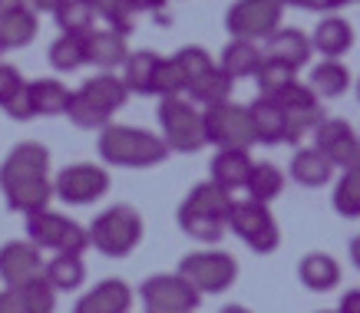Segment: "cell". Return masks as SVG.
I'll return each instance as SVG.
<instances>
[{"mask_svg":"<svg viewBox=\"0 0 360 313\" xmlns=\"http://www.w3.org/2000/svg\"><path fill=\"white\" fill-rule=\"evenodd\" d=\"M231 192L219 188L215 182L195 185L186 194V201L179 205V227L188 238L202 241V244H215L229 227V211H231Z\"/></svg>","mask_w":360,"mask_h":313,"instance_id":"1","label":"cell"},{"mask_svg":"<svg viewBox=\"0 0 360 313\" xmlns=\"http://www.w3.org/2000/svg\"><path fill=\"white\" fill-rule=\"evenodd\" d=\"M99 155L120 168H153L169 159L162 135H153L132 126H103L99 132Z\"/></svg>","mask_w":360,"mask_h":313,"instance_id":"2","label":"cell"},{"mask_svg":"<svg viewBox=\"0 0 360 313\" xmlns=\"http://www.w3.org/2000/svg\"><path fill=\"white\" fill-rule=\"evenodd\" d=\"M159 126H162V142L169 152H198L205 149V119L188 99L162 96L159 99Z\"/></svg>","mask_w":360,"mask_h":313,"instance_id":"3","label":"cell"},{"mask_svg":"<svg viewBox=\"0 0 360 313\" xmlns=\"http://www.w3.org/2000/svg\"><path fill=\"white\" fill-rule=\"evenodd\" d=\"M89 231V244L106 254V258H126L139 248L142 241V218L132 211L129 205H116L110 211L93 218Z\"/></svg>","mask_w":360,"mask_h":313,"instance_id":"4","label":"cell"},{"mask_svg":"<svg viewBox=\"0 0 360 313\" xmlns=\"http://www.w3.org/2000/svg\"><path fill=\"white\" fill-rule=\"evenodd\" d=\"M27 238L30 244H37L40 251H53V254H83L89 248V231L83 225H77L73 218L56 215L50 208L27 215Z\"/></svg>","mask_w":360,"mask_h":313,"instance_id":"5","label":"cell"},{"mask_svg":"<svg viewBox=\"0 0 360 313\" xmlns=\"http://www.w3.org/2000/svg\"><path fill=\"white\" fill-rule=\"evenodd\" d=\"M229 227L238 234L245 244H248L255 254H271L278 248V221L271 218L268 205L255 201V198H245V201H231L229 211Z\"/></svg>","mask_w":360,"mask_h":313,"instance_id":"6","label":"cell"},{"mask_svg":"<svg viewBox=\"0 0 360 313\" xmlns=\"http://www.w3.org/2000/svg\"><path fill=\"white\" fill-rule=\"evenodd\" d=\"M202 119H205L208 145L241 149V152H248L255 145V129H251L248 106H235L229 99V102H219V106H208L202 112Z\"/></svg>","mask_w":360,"mask_h":313,"instance_id":"7","label":"cell"},{"mask_svg":"<svg viewBox=\"0 0 360 313\" xmlns=\"http://www.w3.org/2000/svg\"><path fill=\"white\" fill-rule=\"evenodd\" d=\"M175 274H182L198 293H221L235 284L238 264L225 251H195V254L182 258Z\"/></svg>","mask_w":360,"mask_h":313,"instance_id":"8","label":"cell"},{"mask_svg":"<svg viewBox=\"0 0 360 313\" xmlns=\"http://www.w3.org/2000/svg\"><path fill=\"white\" fill-rule=\"evenodd\" d=\"M146 313H195L202 293L182 274H159L139 287Z\"/></svg>","mask_w":360,"mask_h":313,"instance_id":"9","label":"cell"},{"mask_svg":"<svg viewBox=\"0 0 360 313\" xmlns=\"http://www.w3.org/2000/svg\"><path fill=\"white\" fill-rule=\"evenodd\" d=\"M281 13L284 7L278 0H238L231 4L229 17V33L235 40H268L278 27H281Z\"/></svg>","mask_w":360,"mask_h":313,"instance_id":"10","label":"cell"},{"mask_svg":"<svg viewBox=\"0 0 360 313\" xmlns=\"http://www.w3.org/2000/svg\"><path fill=\"white\" fill-rule=\"evenodd\" d=\"M106 188H110L106 168L89 162L66 165L63 172H56L53 178V194L66 205H93V201H99L106 194Z\"/></svg>","mask_w":360,"mask_h":313,"instance_id":"11","label":"cell"},{"mask_svg":"<svg viewBox=\"0 0 360 313\" xmlns=\"http://www.w3.org/2000/svg\"><path fill=\"white\" fill-rule=\"evenodd\" d=\"M274 102L284 109V142H301L307 132H314L321 116V99L311 93V86L295 83L288 86L281 96H274Z\"/></svg>","mask_w":360,"mask_h":313,"instance_id":"12","label":"cell"},{"mask_svg":"<svg viewBox=\"0 0 360 313\" xmlns=\"http://www.w3.org/2000/svg\"><path fill=\"white\" fill-rule=\"evenodd\" d=\"M311 135H314V149L324 152L328 162L340 172L360 162V139L344 119H321Z\"/></svg>","mask_w":360,"mask_h":313,"instance_id":"13","label":"cell"},{"mask_svg":"<svg viewBox=\"0 0 360 313\" xmlns=\"http://www.w3.org/2000/svg\"><path fill=\"white\" fill-rule=\"evenodd\" d=\"M50 175V152L40 142H20L17 149H11V155L0 165V188H11L17 182L27 178H44Z\"/></svg>","mask_w":360,"mask_h":313,"instance_id":"14","label":"cell"},{"mask_svg":"<svg viewBox=\"0 0 360 313\" xmlns=\"http://www.w3.org/2000/svg\"><path fill=\"white\" fill-rule=\"evenodd\" d=\"M44 274V258L40 248L30 241H11L0 248V281L7 287H20Z\"/></svg>","mask_w":360,"mask_h":313,"instance_id":"15","label":"cell"},{"mask_svg":"<svg viewBox=\"0 0 360 313\" xmlns=\"http://www.w3.org/2000/svg\"><path fill=\"white\" fill-rule=\"evenodd\" d=\"M126 56H129L126 36L116 33L112 27H106V30H96V27H93V30L83 36V63L99 66V69L112 73L116 66L126 63Z\"/></svg>","mask_w":360,"mask_h":313,"instance_id":"16","label":"cell"},{"mask_svg":"<svg viewBox=\"0 0 360 313\" xmlns=\"http://www.w3.org/2000/svg\"><path fill=\"white\" fill-rule=\"evenodd\" d=\"M129 307H132L129 284L120 281V277H110V281H99L73 307V313H129Z\"/></svg>","mask_w":360,"mask_h":313,"instance_id":"17","label":"cell"},{"mask_svg":"<svg viewBox=\"0 0 360 313\" xmlns=\"http://www.w3.org/2000/svg\"><path fill=\"white\" fill-rule=\"evenodd\" d=\"M311 36H304L301 30H278L264 40V50L262 56L264 60H274V63H284V66H291V69H301V66L311 60Z\"/></svg>","mask_w":360,"mask_h":313,"instance_id":"18","label":"cell"},{"mask_svg":"<svg viewBox=\"0 0 360 313\" xmlns=\"http://www.w3.org/2000/svg\"><path fill=\"white\" fill-rule=\"evenodd\" d=\"M37 36V13L30 4H7L0 7V46L13 50V46H27Z\"/></svg>","mask_w":360,"mask_h":313,"instance_id":"19","label":"cell"},{"mask_svg":"<svg viewBox=\"0 0 360 313\" xmlns=\"http://www.w3.org/2000/svg\"><path fill=\"white\" fill-rule=\"evenodd\" d=\"M354 46V27L344 17H324L311 33V50L324 60H340Z\"/></svg>","mask_w":360,"mask_h":313,"instance_id":"20","label":"cell"},{"mask_svg":"<svg viewBox=\"0 0 360 313\" xmlns=\"http://www.w3.org/2000/svg\"><path fill=\"white\" fill-rule=\"evenodd\" d=\"M159 66H162V56L153 53V50H139V53H129L126 63H122V83L129 93L136 96H155V76H159Z\"/></svg>","mask_w":360,"mask_h":313,"instance_id":"21","label":"cell"},{"mask_svg":"<svg viewBox=\"0 0 360 313\" xmlns=\"http://www.w3.org/2000/svg\"><path fill=\"white\" fill-rule=\"evenodd\" d=\"M4 198H7L11 211L33 215V211L50 208L53 182H50V175H44V178H27V182H17V185H11V188H4Z\"/></svg>","mask_w":360,"mask_h":313,"instance_id":"22","label":"cell"},{"mask_svg":"<svg viewBox=\"0 0 360 313\" xmlns=\"http://www.w3.org/2000/svg\"><path fill=\"white\" fill-rule=\"evenodd\" d=\"M251 129H255V142L262 145H281L284 142V109L268 96H258L248 106Z\"/></svg>","mask_w":360,"mask_h":313,"instance_id":"23","label":"cell"},{"mask_svg":"<svg viewBox=\"0 0 360 313\" xmlns=\"http://www.w3.org/2000/svg\"><path fill=\"white\" fill-rule=\"evenodd\" d=\"M297 277H301V284H304L307 291L328 293L340 284V264L330 258V254L314 251V254H304V258H301V264H297Z\"/></svg>","mask_w":360,"mask_h":313,"instance_id":"24","label":"cell"},{"mask_svg":"<svg viewBox=\"0 0 360 313\" xmlns=\"http://www.w3.org/2000/svg\"><path fill=\"white\" fill-rule=\"evenodd\" d=\"M208 172H212V182L219 185V188H225V192L245 188L248 172H251L248 152H241V149H219V155H215V159H212V165H208Z\"/></svg>","mask_w":360,"mask_h":313,"instance_id":"25","label":"cell"},{"mask_svg":"<svg viewBox=\"0 0 360 313\" xmlns=\"http://www.w3.org/2000/svg\"><path fill=\"white\" fill-rule=\"evenodd\" d=\"M27 96H30L33 119H37V116H63L73 93L60 79H33L27 83Z\"/></svg>","mask_w":360,"mask_h":313,"instance_id":"26","label":"cell"},{"mask_svg":"<svg viewBox=\"0 0 360 313\" xmlns=\"http://www.w3.org/2000/svg\"><path fill=\"white\" fill-rule=\"evenodd\" d=\"M291 178L297 185H304V188H321V185L330 182V175H334V165L328 162V155L324 152H317L314 145L311 149H297L295 159H291Z\"/></svg>","mask_w":360,"mask_h":313,"instance_id":"27","label":"cell"},{"mask_svg":"<svg viewBox=\"0 0 360 313\" xmlns=\"http://www.w3.org/2000/svg\"><path fill=\"white\" fill-rule=\"evenodd\" d=\"M262 50L251 44V40H235L231 36V44L221 50V63L219 69L229 79H248V76L258 73V66H262Z\"/></svg>","mask_w":360,"mask_h":313,"instance_id":"28","label":"cell"},{"mask_svg":"<svg viewBox=\"0 0 360 313\" xmlns=\"http://www.w3.org/2000/svg\"><path fill=\"white\" fill-rule=\"evenodd\" d=\"M311 93H314L317 99H338L347 93L350 86V73L347 66L340 63V60H324V63H317L314 69H311Z\"/></svg>","mask_w":360,"mask_h":313,"instance_id":"29","label":"cell"},{"mask_svg":"<svg viewBox=\"0 0 360 313\" xmlns=\"http://www.w3.org/2000/svg\"><path fill=\"white\" fill-rule=\"evenodd\" d=\"M79 89H83V93H86V96L93 99L96 106L106 109L110 116L116 112V109H122V102L129 99V89H126V83H122L120 76L106 73V69H103V73H96V76H89V79Z\"/></svg>","mask_w":360,"mask_h":313,"instance_id":"30","label":"cell"},{"mask_svg":"<svg viewBox=\"0 0 360 313\" xmlns=\"http://www.w3.org/2000/svg\"><path fill=\"white\" fill-rule=\"evenodd\" d=\"M44 277L53 291H77L86 277L83 254H53V260L44 264Z\"/></svg>","mask_w":360,"mask_h":313,"instance_id":"31","label":"cell"},{"mask_svg":"<svg viewBox=\"0 0 360 313\" xmlns=\"http://www.w3.org/2000/svg\"><path fill=\"white\" fill-rule=\"evenodd\" d=\"M231 86H235V79H229L219 66H212L208 73L198 76L186 93H188V99H192V102H202V106L208 109V106H219V102H229Z\"/></svg>","mask_w":360,"mask_h":313,"instance_id":"32","label":"cell"},{"mask_svg":"<svg viewBox=\"0 0 360 313\" xmlns=\"http://www.w3.org/2000/svg\"><path fill=\"white\" fill-rule=\"evenodd\" d=\"M284 188V175L278 165L271 162H251V172H248V182H245V192H248V198H255V201H262V205H268V201H274L278 194H281Z\"/></svg>","mask_w":360,"mask_h":313,"instance_id":"33","label":"cell"},{"mask_svg":"<svg viewBox=\"0 0 360 313\" xmlns=\"http://www.w3.org/2000/svg\"><path fill=\"white\" fill-rule=\"evenodd\" d=\"M334 211L340 218H360V162L340 172L334 185Z\"/></svg>","mask_w":360,"mask_h":313,"instance_id":"34","label":"cell"},{"mask_svg":"<svg viewBox=\"0 0 360 313\" xmlns=\"http://www.w3.org/2000/svg\"><path fill=\"white\" fill-rule=\"evenodd\" d=\"M63 116H70V122L79 126V129H103V126H110V112L103 106H96L83 89H77L70 96V106H66Z\"/></svg>","mask_w":360,"mask_h":313,"instance_id":"35","label":"cell"},{"mask_svg":"<svg viewBox=\"0 0 360 313\" xmlns=\"http://www.w3.org/2000/svg\"><path fill=\"white\" fill-rule=\"evenodd\" d=\"M255 79H258V93L274 99V96H281L288 86L297 83V69H291V66H284V63H274V60H262Z\"/></svg>","mask_w":360,"mask_h":313,"instance_id":"36","label":"cell"},{"mask_svg":"<svg viewBox=\"0 0 360 313\" xmlns=\"http://www.w3.org/2000/svg\"><path fill=\"white\" fill-rule=\"evenodd\" d=\"M56 23H60V30L63 33H73V36H86L93 30V23H96V13L89 11L83 0H63L60 7H56Z\"/></svg>","mask_w":360,"mask_h":313,"instance_id":"37","label":"cell"},{"mask_svg":"<svg viewBox=\"0 0 360 313\" xmlns=\"http://www.w3.org/2000/svg\"><path fill=\"white\" fill-rule=\"evenodd\" d=\"M50 66L60 69V73H73L83 66V36H73V33H63L60 40L50 44Z\"/></svg>","mask_w":360,"mask_h":313,"instance_id":"38","label":"cell"},{"mask_svg":"<svg viewBox=\"0 0 360 313\" xmlns=\"http://www.w3.org/2000/svg\"><path fill=\"white\" fill-rule=\"evenodd\" d=\"M17 293H20L27 313H53V307H56V291L46 284L44 274L33 277V281H27V284H20Z\"/></svg>","mask_w":360,"mask_h":313,"instance_id":"39","label":"cell"},{"mask_svg":"<svg viewBox=\"0 0 360 313\" xmlns=\"http://www.w3.org/2000/svg\"><path fill=\"white\" fill-rule=\"evenodd\" d=\"M172 63H175V69H179V76H182V86H192L198 76L202 73H208L212 69V56L202 50V46H186V50H179V53L172 56Z\"/></svg>","mask_w":360,"mask_h":313,"instance_id":"40","label":"cell"},{"mask_svg":"<svg viewBox=\"0 0 360 313\" xmlns=\"http://www.w3.org/2000/svg\"><path fill=\"white\" fill-rule=\"evenodd\" d=\"M139 7H136V0H120L116 7H112L110 13H106V20H110V27L116 33H132V27H136V17H139Z\"/></svg>","mask_w":360,"mask_h":313,"instance_id":"41","label":"cell"},{"mask_svg":"<svg viewBox=\"0 0 360 313\" xmlns=\"http://www.w3.org/2000/svg\"><path fill=\"white\" fill-rule=\"evenodd\" d=\"M23 89V76H20V69H13V66H7V63H0V109L7 106L17 93Z\"/></svg>","mask_w":360,"mask_h":313,"instance_id":"42","label":"cell"},{"mask_svg":"<svg viewBox=\"0 0 360 313\" xmlns=\"http://www.w3.org/2000/svg\"><path fill=\"white\" fill-rule=\"evenodd\" d=\"M0 313H27V307H23L17 287H7V291L0 293Z\"/></svg>","mask_w":360,"mask_h":313,"instance_id":"43","label":"cell"},{"mask_svg":"<svg viewBox=\"0 0 360 313\" xmlns=\"http://www.w3.org/2000/svg\"><path fill=\"white\" fill-rule=\"evenodd\" d=\"M338 313H360V291H347L340 297Z\"/></svg>","mask_w":360,"mask_h":313,"instance_id":"44","label":"cell"},{"mask_svg":"<svg viewBox=\"0 0 360 313\" xmlns=\"http://www.w3.org/2000/svg\"><path fill=\"white\" fill-rule=\"evenodd\" d=\"M83 4H86V7L96 13V17H106V13H110L112 7L120 4V0H83Z\"/></svg>","mask_w":360,"mask_h":313,"instance_id":"45","label":"cell"},{"mask_svg":"<svg viewBox=\"0 0 360 313\" xmlns=\"http://www.w3.org/2000/svg\"><path fill=\"white\" fill-rule=\"evenodd\" d=\"M347 0H311V11H324V13H334L340 11Z\"/></svg>","mask_w":360,"mask_h":313,"instance_id":"46","label":"cell"},{"mask_svg":"<svg viewBox=\"0 0 360 313\" xmlns=\"http://www.w3.org/2000/svg\"><path fill=\"white\" fill-rule=\"evenodd\" d=\"M27 4H30L33 11H46V13H53L56 7L63 4V0H27Z\"/></svg>","mask_w":360,"mask_h":313,"instance_id":"47","label":"cell"},{"mask_svg":"<svg viewBox=\"0 0 360 313\" xmlns=\"http://www.w3.org/2000/svg\"><path fill=\"white\" fill-rule=\"evenodd\" d=\"M350 264L360 270V234L354 241H350Z\"/></svg>","mask_w":360,"mask_h":313,"instance_id":"48","label":"cell"},{"mask_svg":"<svg viewBox=\"0 0 360 313\" xmlns=\"http://www.w3.org/2000/svg\"><path fill=\"white\" fill-rule=\"evenodd\" d=\"M281 7H297V11H311V0H278Z\"/></svg>","mask_w":360,"mask_h":313,"instance_id":"49","label":"cell"},{"mask_svg":"<svg viewBox=\"0 0 360 313\" xmlns=\"http://www.w3.org/2000/svg\"><path fill=\"white\" fill-rule=\"evenodd\" d=\"M162 4L165 0H136V7H139V11H159Z\"/></svg>","mask_w":360,"mask_h":313,"instance_id":"50","label":"cell"},{"mask_svg":"<svg viewBox=\"0 0 360 313\" xmlns=\"http://www.w3.org/2000/svg\"><path fill=\"white\" fill-rule=\"evenodd\" d=\"M221 313H251V310L241 307V303H231V307H221Z\"/></svg>","mask_w":360,"mask_h":313,"instance_id":"51","label":"cell"},{"mask_svg":"<svg viewBox=\"0 0 360 313\" xmlns=\"http://www.w3.org/2000/svg\"><path fill=\"white\" fill-rule=\"evenodd\" d=\"M7 4H20V0H0V7H7Z\"/></svg>","mask_w":360,"mask_h":313,"instance_id":"52","label":"cell"},{"mask_svg":"<svg viewBox=\"0 0 360 313\" xmlns=\"http://www.w3.org/2000/svg\"><path fill=\"white\" fill-rule=\"evenodd\" d=\"M357 99H360V79H357Z\"/></svg>","mask_w":360,"mask_h":313,"instance_id":"53","label":"cell"},{"mask_svg":"<svg viewBox=\"0 0 360 313\" xmlns=\"http://www.w3.org/2000/svg\"><path fill=\"white\" fill-rule=\"evenodd\" d=\"M321 313H338V310H321Z\"/></svg>","mask_w":360,"mask_h":313,"instance_id":"54","label":"cell"},{"mask_svg":"<svg viewBox=\"0 0 360 313\" xmlns=\"http://www.w3.org/2000/svg\"><path fill=\"white\" fill-rule=\"evenodd\" d=\"M347 4H360V0H347Z\"/></svg>","mask_w":360,"mask_h":313,"instance_id":"55","label":"cell"},{"mask_svg":"<svg viewBox=\"0 0 360 313\" xmlns=\"http://www.w3.org/2000/svg\"><path fill=\"white\" fill-rule=\"evenodd\" d=\"M0 53H4V46H0Z\"/></svg>","mask_w":360,"mask_h":313,"instance_id":"56","label":"cell"},{"mask_svg":"<svg viewBox=\"0 0 360 313\" xmlns=\"http://www.w3.org/2000/svg\"><path fill=\"white\" fill-rule=\"evenodd\" d=\"M23 4H27V0H23Z\"/></svg>","mask_w":360,"mask_h":313,"instance_id":"57","label":"cell"}]
</instances>
